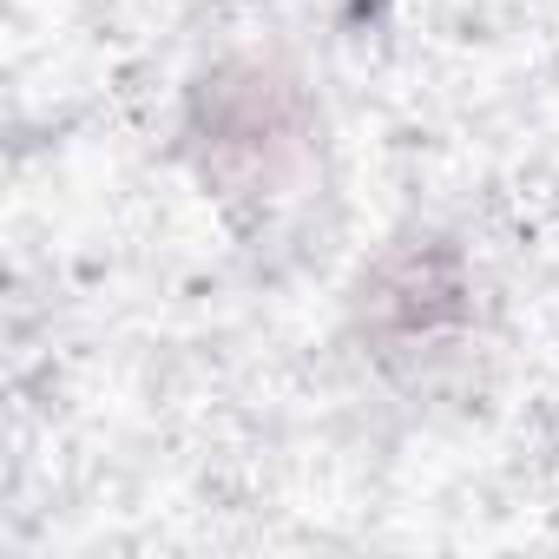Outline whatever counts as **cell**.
I'll return each mask as SVG.
<instances>
[{"mask_svg":"<svg viewBox=\"0 0 559 559\" xmlns=\"http://www.w3.org/2000/svg\"><path fill=\"white\" fill-rule=\"evenodd\" d=\"M191 145L217 191L270 198L310 158V93L304 80L276 73L270 60H224L191 86Z\"/></svg>","mask_w":559,"mask_h":559,"instance_id":"cell-1","label":"cell"},{"mask_svg":"<svg viewBox=\"0 0 559 559\" xmlns=\"http://www.w3.org/2000/svg\"><path fill=\"white\" fill-rule=\"evenodd\" d=\"M467 323V263L441 237L395 243L362 276V330H376L382 356H421V343H448Z\"/></svg>","mask_w":559,"mask_h":559,"instance_id":"cell-2","label":"cell"}]
</instances>
